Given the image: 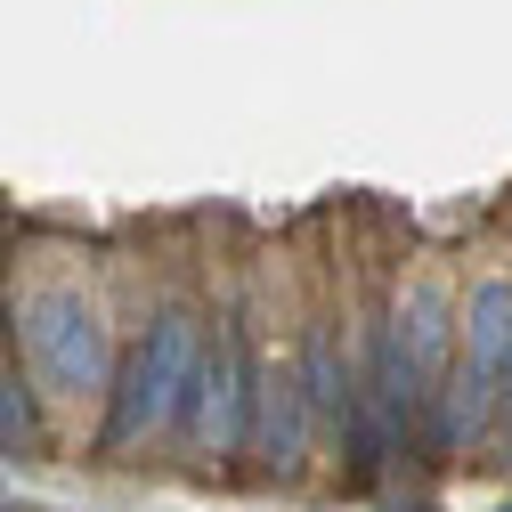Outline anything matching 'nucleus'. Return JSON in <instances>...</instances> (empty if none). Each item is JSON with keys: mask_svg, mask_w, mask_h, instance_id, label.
<instances>
[{"mask_svg": "<svg viewBox=\"0 0 512 512\" xmlns=\"http://www.w3.org/2000/svg\"><path fill=\"white\" fill-rule=\"evenodd\" d=\"M496 415H504V472H512V374H504V399H496Z\"/></svg>", "mask_w": 512, "mask_h": 512, "instance_id": "nucleus-8", "label": "nucleus"}, {"mask_svg": "<svg viewBox=\"0 0 512 512\" xmlns=\"http://www.w3.org/2000/svg\"><path fill=\"white\" fill-rule=\"evenodd\" d=\"M25 358L57 399H98L106 382V317L82 285H41L25 293Z\"/></svg>", "mask_w": 512, "mask_h": 512, "instance_id": "nucleus-3", "label": "nucleus"}, {"mask_svg": "<svg viewBox=\"0 0 512 512\" xmlns=\"http://www.w3.org/2000/svg\"><path fill=\"white\" fill-rule=\"evenodd\" d=\"M252 391H261V366H252L244 334L220 326L204 350H196V374H187V423H196V447H212V456H236L244 431H252Z\"/></svg>", "mask_w": 512, "mask_h": 512, "instance_id": "nucleus-4", "label": "nucleus"}, {"mask_svg": "<svg viewBox=\"0 0 512 512\" xmlns=\"http://www.w3.org/2000/svg\"><path fill=\"white\" fill-rule=\"evenodd\" d=\"M252 415H261V431H269V464H277V472H301V447H309V391H301L293 366H269V374H261Z\"/></svg>", "mask_w": 512, "mask_h": 512, "instance_id": "nucleus-6", "label": "nucleus"}, {"mask_svg": "<svg viewBox=\"0 0 512 512\" xmlns=\"http://www.w3.org/2000/svg\"><path fill=\"white\" fill-rule=\"evenodd\" d=\"M196 317L187 309H163L155 326L139 334V350L122 358V382H114V415H106V447H131V439H147L155 423H171L179 415V399H187V374H196Z\"/></svg>", "mask_w": 512, "mask_h": 512, "instance_id": "nucleus-2", "label": "nucleus"}, {"mask_svg": "<svg viewBox=\"0 0 512 512\" xmlns=\"http://www.w3.org/2000/svg\"><path fill=\"white\" fill-rule=\"evenodd\" d=\"M0 447H41V415L25 382H0Z\"/></svg>", "mask_w": 512, "mask_h": 512, "instance_id": "nucleus-7", "label": "nucleus"}, {"mask_svg": "<svg viewBox=\"0 0 512 512\" xmlns=\"http://www.w3.org/2000/svg\"><path fill=\"white\" fill-rule=\"evenodd\" d=\"M391 350H399V366H407L415 407H439L447 366H456V301H447L439 277H423V285L399 301V317H391Z\"/></svg>", "mask_w": 512, "mask_h": 512, "instance_id": "nucleus-5", "label": "nucleus"}, {"mask_svg": "<svg viewBox=\"0 0 512 512\" xmlns=\"http://www.w3.org/2000/svg\"><path fill=\"white\" fill-rule=\"evenodd\" d=\"M456 366H447V391H439V447L488 439L496 431V399H504V374H512V277H480L464 317H456Z\"/></svg>", "mask_w": 512, "mask_h": 512, "instance_id": "nucleus-1", "label": "nucleus"}, {"mask_svg": "<svg viewBox=\"0 0 512 512\" xmlns=\"http://www.w3.org/2000/svg\"><path fill=\"white\" fill-rule=\"evenodd\" d=\"M496 512H512V504H496Z\"/></svg>", "mask_w": 512, "mask_h": 512, "instance_id": "nucleus-9", "label": "nucleus"}]
</instances>
